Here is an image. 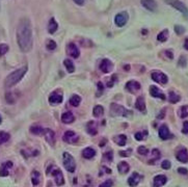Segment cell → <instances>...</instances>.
Wrapping results in <instances>:
<instances>
[{"mask_svg":"<svg viewBox=\"0 0 188 187\" xmlns=\"http://www.w3.org/2000/svg\"><path fill=\"white\" fill-rule=\"evenodd\" d=\"M62 138H63V140L67 142V144H71V145L76 144L78 140H79V137H78V135L74 132V131H72V130L65 131Z\"/></svg>","mask_w":188,"mask_h":187,"instance_id":"52a82bcc","label":"cell"},{"mask_svg":"<svg viewBox=\"0 0 188 187\" xmlns=\"http://www.w3.org/2000/svg\"><path fill=\"white\" fill-rule=\"evenodd\" d=\"M52 176L54 177V180H55V183L57 186H62L65 184V179H63V175L62 173V171H60L58 167H55L54 171H52Z\"/></svg>","mask_w":188,"mask_h":187,"instance_id":"30bf717a","label":"cell"},{"mask_svg":"<svg viewBox=\"0 0 188 187\" xmlns=\"http://www.w3.org/2000/svg\"><path fill=\"white\" fill-rule=\"evenodd\" d=\"M124 69H125V70H129V69H130V67H129V65H125V67H124Z\"/></svg>","mask_w":188,"mask_h":187,"instance_id":"9f6ffc18","label":"cell"},{"mask_svg":"<svg viewBox=\"0 0 188 187\" xmlns=\"http://www.w3.org/2000/svg\"><path fill=\"white\" fill-rule=\"evenodd\" d=\"M43 135L44 137H45L46 142H48V144L50 145H54L55 142V133L53 130H51L50 128H46V129H44L43 131Z\"/></svg>","mask_w":188,"mask_h":187,"instance_id":"8fae6325","label":"cell"},{"mask_svg":"<svg viewBox=\"0 0 188 187\" xmlns=\"http://www.w3.org/2000/svg\"><path fill=\"white\" fill-rule=\"evenodd\" d=\"M137 152H138V154H140V155H146L149 153V150L146 149L145 145H140L137 149Z\"/></svg>","mask_w":188,"mask_h":187,"instance_id":"b9f144b4","label":"cell"},{"mask_svg":"<svg viewBox=\"0 0 188 187\" xmlns=\"http://www.w3.org/2000/svg\"><path fill=\"white\" fill-rule=\"evenodd\" d=\"M103 113H104V108L102 107L101 105L95 106L94 109H92V115H94L95 118H100Z\"/></svg>","mask_w":188,"mask_h":187,"instance_id":"d6a6232c","label":"cell"},{"mask_svg":"<svg viewBox=\"0 0 188 187\" xmlns=\"http://www.w3.org/2000/svg\"><path fill=\"white\" fill-rule=\"evenodd\" d=\"M135 107L139 111H145L146 110V102H145V98H143V96H139L137 99H136Z\"/></svg>","mask_w":188,"mask_h":187,"instance_id":"cb8c5ba5","label":"cell"},{"mask_svg":"<svg viewBox=\"0 0 188 187\" xmlns=\"http://www.w3.org/2000/svg\"><path fill=\"white\" fill-rule=\"evenodd\" d=\"M182 132L184 133V134H188V121H185L184 124H183Z\"/></svg>","mask_w":188,"mask_h":187,"instance_id":"bcb514c9","label":"cell"},{"mask_svg":"<svg viewBox=\"0 0 188 187\" xmlns=\"http://www.w3.org/2000/svg\"><path fill=\"white\" fill-rule=\"evenodd\" d=\"M165 53H166V56L170 59L174 58V54H173V51L172 50H165Z\"/></svg>","mask_w":188,"mask_h":187,"instance_id":"f907efd6","label":"cell"},{"mask_svg":"<svg viewBox=\"0 0 188 187\" xmlns=\"http://www.w3.org/2000/svg\"><path fill=\"white\" fill-rule=\"evenodd\" d=\"M150 94H151V96L154 97V98H159V99H162V100H164L165 99L164 94H163L162 92H160V89L155 85L150 86Z\"/></svg>","mask_w":188,"mask_h":187,"instance_id":"e0dca14e","label":"cell"},{"mask_svg":"<svg viewBox=\"0 0 188 187\" xmlns=\"http://www.w3.org/2000/svg\"><path fill=\"white\" fill-rule=\"evenodd\" d=\"M104 157L106 158L108 161H111L112 159H113V155H112V152L111 151H109V152H106L104 154Z\"/></svg>","mask_w":188,"mask_h":187,"instance_id":"f6af8a7d","label":"cell"},{"mask_svg":"<svg viewBox=\"0 0 188 187\" xmlns=\"http://www.w3.org/2000/svg\"><path fill=\"white\" fill-rule=\"evenodd\" d=\"M129 19V15L127 12H121V13L116 14L114 17V23L118 27H123L127 24Z\"/></svg>","mask_w":188,"mask_h":187,"instance_id":"8992f818","label":"cell"},{"mask_svg":"<svg viewBox=\"0 0 188 187\" xmlns=\"http://www.w3.org/2000/svg\"><path fill=\"white\" fill-rule=\"evenodd\" d=\"M62 160H63V166L70 173H74L76 169V162H75L74 157L68 152H65L62 154Z\"/></svg>","mask_w":188,"mask_h":187,"instance_id":"277c9868","label":"cell"},{"mask_svg":"<svg viewBox=\"0 0 188 187\" xmlns=\"http://www.w3.org/2000/svg\"><path fill=\"white\" fill-rule=\"evenodd\" d=\"M26 72H27V67H26V65L20 68V69H17L16 71L12 72L5 78V80H4V86H5L6 88L14 87L18 82H20V80L23 78L24 75L26 74Z\"/></svg>","mask_w":188,"mask_h":187,"instance_id":"7a4b0ae2","label":"cell"},{"mask_svg":"<svg viewBox=\"0 0 188 187\" xmlns=\"http://www.w3.org/2000/svg\"><path fill=\"white\" fill-rule=\"evenodd\" d=\"M116 75H113V76H112V80H111V81H109L108 83H107V86H108V87H112V86H113L114 81L116 80Z\"/></svg>","mask_w":188,"mask_h":187,"instance_id":"c3c4849f","label":"cell"},{"mask_svg":"<svg viewBox=\"0 0 188 187\" xmlns=\"http://www.w3.org/2000/svg\"><path fill=\"white\" fill-rule=\"evenodd\" d=\"M110 113L114 116H125V118H128L132 115V111L126 109L124 106L119 105L116 103H112L110 105Z\"/></svg>","mask_w":188,"mask_h":187,"instance_id":"3957f363","label":"cell"},{"mask_svg":"<svg viewBox=\"0 0 188 187\" xmlns=\"http://www.w3.org/2000/svg\"><path fill=\"white\" fill-rule=\"evenodd\" d=\"M175 32L177 33L178 35H181L185 32V27H183L181 25H176L175 26Z\"/></svg>","mask_w":188,"mask_h":187,"instance_id":"60d3db41","label":"cell"},{"mask_svg":"<svg viewBox=\"0 0 188 187\" xmlns=\"http://www.w3.org/2000/svg\"><path fill=\"white\" fill-rule=\"evenodd\" d=\"M75 121V116L71 111H67V112H63L62 115V122L63 124H71Z\"/></svg>","mask_w":188,"mask_h":187,"instance_id":"d6986e66","label":"cell"},{"mask_svg":"<svg viewBox=\"0 0 188 187\" xmlns=\"http://www.w3.org/2000/svg\"><path fill=\"white\" fill-rule=\"evenodd\" d=\"M48 100H49V103H51V104H59L62 102L63 98H62V95H59L57 93H53L50 95Z\"/></svg>","mask_w":188,"mask_h":187,"instance_id":"44dd1931","label":"cell"},{"mask_svg":"<svg viewBox=\"0 0 188 187\" xmlns=\"http://www.w3.org/2000/svg\"><path fill=\"white\" fill-rule=\"evenodd\" d=\"M112 184H113V182H112V180H110V179H108V180L104 181L102 184H100L99 187H111Z\"/></svg>","mask_w":188,"mask_h":187,"instance_id":"7bdbcfd3","label":"cell"},{"mask_svg":"<svg viewBox=\"0 0 188 187\" xmlns=\"http://www.w3.org/2000/svg\"><path fill=\"white\" fill-rule=\"evenodd\" d=\"M167 182V178L164 175H157L153 179V187H161Z\"/></svg>","mask_w":188,"mask_h":187,"instance_id":"9a60e30c","label":"cell"},{"mask_svg":"<svg viewBox=\"0 0 188 187\" xmlns=\"http://www.w3.org/2000/svg\"><path fill=\"white\" fill-rule=\"evenodd\" d=\"M8 45L7 44H0V57L3 56L4 54H6L8 52Z\"/></svg>","mask_w":188,"mask_h":187,"instance_id":"ab89813d","label":"cell"},{"mask_svg":"<svg viewBox=\"0 0 188 187\" xmlns=\"http://www.w3.org/2000/svg\"><path fill=\"white\" fill-rule=\"evenodd\" d=\"M11 135L8 134L7 132H4V131H0V145L5 144L7 140L9 139Z\"/></svg>","mask_w":188,"mask_h":187,"instance_id":"8d00e7d4","label":"cell"},{"mask_svg":"<svg viewBox=\"0 0 188 187\" xmlns=\"http://www.w3.org/2000/svg\"><path fill=\"white\" fill-rule=\"evenodd\" d=\"M131 152V150L130 151H122V152H119V155H121V156H123V157H127V156H129V155L130 154H128V153H130Z\"/></svg>","mask_w":188,"mask_h":187,"instance_id":"816d5d0a","label":"cell"},{"mask_svg":"<svg viewBox=\"0 0 188 187\" xmlns=\"http://www.w3.org/2000/svg\"><path fill=\"white\" fill-rule=\"evenodd\" d=\"M17 43L22 52H29L32 48V26L28 18H22L17 26Z\"/></svg>","mask_w":188,"mask_h":187,"instance_id":"6da1fadb","label":"cell"},{"mask_svg":"<svg viewBox=\"0 0 188 187\" xmlns=\"http://www.w3.org/2000/svg\"><path fill=\"white\" fill-rule=\"evenodd\" d=\"M151 77H152V79L154 81L159 84H165V83H167V81H168V77L162 72H158V71L153 72Z\"/></svg>","mask_w":188,"mask_h":187,"instance_id":"ba28073f","label":"cell"},{"mask_svg":"<svg viewBox=\"0 0 188 187\" xmlns=\"http://www.w3.org/2000/svg\"><path fill=\"white\" fill-rule=\"evenodd\" d=\"M98 88H99V91H100V92L103 91L104 86H103V84H102V82H99V83H98Z\"/></svg>","mask_w":188,"mask_h":187,"instance_id":"db71d44e","label":"cell"},{"mask_svg":"<svg viewBox=\"0 0 188 187\" xmlns=\"http://www.w3.org/2000/svg\"><path fill=\"white\" fill-rule=\"evenodd\" d=\"M184 48L186 50H188V38H186V40H185V43H184Z\"/></svg>","mask_w":188,"mask_h":187,"instance_id":"11a10c76","label":"cell"},{"mask_svg":"<svg viewBox=\"0 0 188 187\" xmlns=\"http://www.w3.org/2000/svg\"><path fill=\"white\" fill-rule=\"evenodd\" d=\"M80 102H81V97L78 96V95H73L69 100V103L72 106H75V107H77V106L79 105Z\"/></svg>","mask_w":188,"mask_h":187,"instance_id":"4dcf8cb0","label":"cell"},{"mask_svg":"<svg viewBox=\"0 0 188 187\" xmlns=\"http://www.w3.org/2000/svg\"><path fill=\"white\" fill-rule=\"evenodd\" d=\"M1 122H2V118H1V115H0V124H1Z\"/></svg>","mask_w":188,"mask_h":187,"instance_id":"6f0895ef","label":"cell"},{"mask_svg":"<svg viewBox=\"0 0 188 187\" xmlns=\"http://www.w3.org/2000/svg\"><path fill=\"white\" fill-rule=\"evenodd\" d=\"M95 155H96V151L92 148H85L83 151H82V156L86 159H92Z\"/></svg>","mask_w":188,"mask_h":187,"instance_id":"484cf974","label":"cell"},{"mask_svg":"<svg viewBox=\"0 0 188 187\" xmlns=\"http://www.w3.org/2000/svg\"><path fill=\"white\" fill-rule=\"evenodd\" d=\"M29 131L35 135H41V134H43L44 128H42L39 125H32L30 127V129H29Z\"/></svg>","mask_w":188,"mask_h":187,"instance_id":"836d02e7","label":"cell"},{"mask_svg":"<svg viewBox=\"0 0 188 187\" xmlns=\"http://www.w3.org/2000/svg\"><path fill=\"white\" fill-rule=\"evenodd\" d=\"M56 47H57V45H56L55 41H53V40H48L47 41V44H46V48H47L49 51L55 50Z\"/></svg>","mask_w":188,"mask_h":187,"instance_id":"f35d334b","label":"cell"},{"mask_svg":"<svg viewBox=\"0 0 188 187\" xmlns=\"http://www.w3.org/2000/svg\"><path fill=\"white\" fill-rule=\"evenodd\" d=\"M178 173L182 174V175H187L188 174V171L186 169H184V167H179L178 169Z\"/></svg>","mask_w":188,"mask_h":187,"instance_id":"681fc988","label":"cell"},{"mask_svg":"<svg viewBox=\"0 0 188 187\" xmlns=\"http://www.w3.org/2000/svg\"><path fill=\"white\" fill-rule=\"evenodd\" d=\"M164 1L166 2L168 5H170V6L174 7V8L178 9L180 13H182V15L184 17H187L188 18V8L182 1H180V0H164Z\"/></svg>","mask_w":188,"mask_h":187,"instance_id":"5b68a950","label":"cell"},{"mask_svg":"<svg viewBox=\"0 0 188 187\" xmlns=\"http://www.w3.org/2000/svg\"><path fill=\"white\" fill-rule=\"evenodd\" d=\"M134 137H135V139L136 140H143V132H137V133H135V135H134Z\"/></svg>","mask_w":188,"mask_h":187,"instance_id":"7dc6e473","label":"cell"},{"mask_svg":"<svg viewBox=\"0 0 188 187\" xmlns=\"http://www.w3.org/2000/svg\"><path fill=\"white\" fill-rule=\"evenodd\" d=\"M140 83L137 81H134V80H131V81L127 82L126 83V89L131 94H135L136 92H138L140 89Z\"/></svg>","mask_w":188,"mask_h":187,"instance_id":"7c38bea8","label":"cell"},{"mask_svg":"<svg viewBox=\"0 0 188 187\" xmlns=\"http://www.w3.org/2000/svg\"><path fill=\"white\" fill-rule=\"evenodd\" d=\"M16 93H14V92H12V93H6L5 94V101L7 102L8 104H14L16 103L17 99H18V96H16Z\"/></svg>","mask_w":188,"mask_h":187,"instance_id":"f1b7e54d","label":"cell"},{"mask_svg":"<svg viewBox=\"0 0 188 187\" xmlns=\"http://www.w3.org/2000/svg\"><path fill=\"white\" fill-rule=\"evenodd\" d=\"M180 96H178L177 94L174 93V92H170V97H168V100H170V103L175 104V103H178V102L180 101Z\"/></svg>","mask_w":188,"mask_h":187,"instance_id":"74e56055","label":"cell"},{"mask_svg":"<svg viewBox=\"0 0 188 187\" xmlns=\"http://www.w3.org/2000/svg\"><path fill=\"white\" fill-rule=\"evenodd\" d=\"M58 29V24L57 22L55 21L54 18L50 19V21H49L48 23V32L50 33V35H53V33L56 32V30Z\"/></svg>","mask_w":188,"mask_h":187,"instance_id":"603a6c76","label":"cell"},{"mask_svg":"<svg viewBox=\"0 0 188 187\" xmlns=\"http://www.w3.org/2000/svg\"><path fill=\"white\" fill-rule=\"evenodd\" d=\"M31 182L33 186H38L41 182V174L38 171H33L31 173Z\"/></svg>","mask_w":188,"mask_h":187,"instance_id":"83f0119b","label":"cell"},{"mask_svg":"<svg viewBox=\"0 0 188 187\" xmlns=\"http://www.w3.org/2000/svg\"><path fill=\"white\" fill-rule=\"evenodd\" d=\"M176 158L179 160L180 162H182V163H187L188 162V152L185 149L180 150V151L177 153V155H176Z\"/></svg>","mask_w":188,"mask_h":187,"instance_id":"ac0fdd59","label":"cell"},{"mask_svg":"<svg viewBox=\"0 0 188 187\" xmlns=\"http://www.w3.org/2000/svg\"><path fill=\"white\" fill-rule=\"evenodd\" d=\"M12 166H13V162L12 161H6L4 164H2L1 169H0V177L8 176V171L7 169H11Z\"/></svg>","mask_w":188,"mask_h":187,"instance_id":"7402d4cb","label":"cell"},{"mask_svg":"<svg viewBox=\"0 0 188 187\" xmlns=\"http://www.w3.org/2000/svg\"><path fill=\"white\" fill-rule=\"evenodd\" d=\"M170 166H172V164H170V161H168V160H164V161L161 163V167H162L163 169H170Z\"/></svg>","mask_w":188,"mask_h":187,"instance_id":"ee69618b","label":"cell"},{"mask_svg":"<svg viewBox=\"0 0 188 187\" xmlns=\"http://www.w3.org/2000/svg\"><path fill=\"white\" fill-rule=\"evenodd\" d=\"M167 38H168V29H164V30H162L159 35H157V40L161 43L166 42Z\"/></svg>","mask_w":188,"mask_h":187,"instance_id":"e575fe53","label":"cell"},{"mask_svg":"<svg viewBox=\"0 0 188 187\" xmlns=\"http://www.w3.org/2000/svg\"><path fill=\"white\" fill-rule=\"evenodd\" d=\"M86 129H87V132H89L91 135H96V134H97V132H98L96 123L92 122H92H89V124H87Z\"/></svg>","mask_w":188,"mask_h":187,"instance_id":"f546056e","label":"cell"},{"mask_svg":"<svg viewBox=\"0 0 188 187\" xmlns=\"http://www.w3.org/2000/svg\"><path fill=\"white\" fill-rule=\"evenodd\" d=\"M179 115L181 119L188 118V105H183L179 109Z\"/></svg>","mask_w":188,"mask_h":187,"instance_id":"d590c367","label":"cell"},{"mask_svg":"<svg viewBox=\"0 0 188 187\" xmlns=\"http://www.w3.org/2000/svg\"><path fill=\"white\" fill-rule=\"evenodd\" d=\"M140 3L145 8L150 12H156L157 9V2L155 0H140Z\"/></svg>","mask_w":188,"mask_h":187,"instance_id":"5bb4252c","label":"cell"},{"mask_svg":"<svg viewBox=\"0 0 188 187\" xmlns=\"http://www.w3.org/2000/svg\"><path fill=\"white\" fill-rule=\"evenodd\" d=\"M118 169H119V173L127 174L129 172V169H130V165L126 161H122L118 164Z\"/></svg>","mask_w":188,"mask_h":187,"instance_id":"4316f807","label":"cell"},{"mask_svg":"<svg viewBox=\"0 0 188 187\" xmlns=\"http://www.w3.org/2000/svg\"><path fill=\"white\" fill-rule=\"evenodd\" d=\"M113 140H114V142H116V145H119V147H124V145H126L127 137H126V135H124V134H119V135L114 136Z\"/></svg>","mask_w":188,"mask_h":187,"instance_id":"d4e9b609","label":"cell"},{"mask_svg":"<svg viewBox=\"0 0 188 187\" xmlns=\"http://www.w3.org/2000/svg\"><path fill=\"white\" fill-rule=\"evenodd\" d=\"M159 136L161 139H163V140H166V139H168V138H172V134H170V129H168V127L166 125H162L159 128Z\"/></svg>","mask_w":188,"mask_h":187,"instance_id":"2e32d148","label":"cell"},{"mask_svg":"<svg viewBox=\"0 0 188 187\" xmlns=\"http://www.w3.org/2000/svg\"><path fill=\"white\" fill-rule=\"evenodd\" d=\"M73 1H74L76 4H78V5H83V4L85 3V0H73Z\"/></svg>","mask_w":188,"mask_h":187,"instance_id":"f5cc1de1","label":"cell"},{"mask_svg":"<svg viewBox=\"0 0 188 187\" xmlns=\"http://www.w3.org/2000/svg\"><path fill=\"white\" fill-rule=\"evenodd\" d=\"M99 68H100V70H101L102 72L105 73V74H107V73H109L111 71L112 62L108 59V58H104V59H102L101 62H100Z\"/></svg>","mask_w":188,"mask_h":187,"instance_id":"4fadbf2b","label":"cell"},{"mask_svg":"<svg viewBox=\"0 0 188 187\" xmlns=\"http://www.w3.org/2000/svg\"><path fill=\"white\" fill-rule=\"evenodd\" d=\"M65 51H67V53L70 55L71 57L73 58H78L80 55V51L78 49L77 45L74 43H69L67 45V48H65Z\"/></svg>","mask_w":188,"mask_h":187,"instance_id":"9c48e42d","label":"cell"},{"mask_svg":"<svg viewBox=\"0 0 188 187\" xmlns=\"http://www.w3.org/2000/svg\"><path fill=\"white\" fill-rule=\"evenodd\" d=\"M141 177L137 173H133L131 175V177L128 179V184L131 187H135L136 185H138V183L140 182Z\"/></svg>","mask_w":188,"mask_h":187,"instance_id":"ffe728a7","label":"cell"},{"mask_svg":"<svg viewBox=\"0 0 188 187\" xmlns=\"http://www.w3.org/2000/svg\"><path fill=\"white\" fill-rule=\"evenodd\" d=\"M63 65H65V69H67V71L69 73H73L75 71V65H74V64H73L72 60H70L69 58L63 60Z\"/></svg>","mask_w":188,"mask_h":187,"instance_id":"1f68e13d","label":"cell"}]
</instances>
